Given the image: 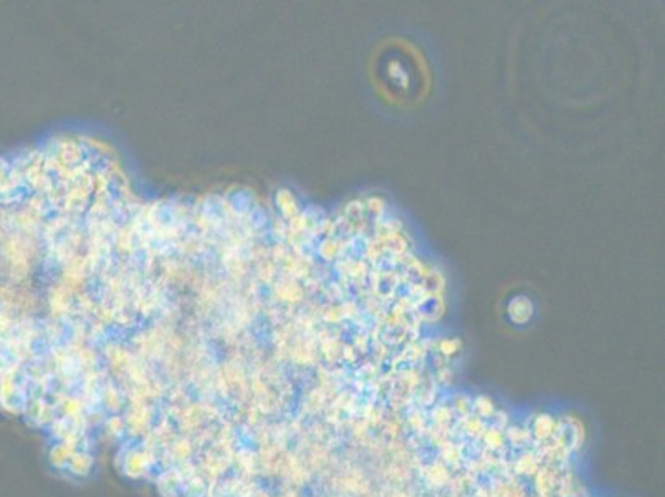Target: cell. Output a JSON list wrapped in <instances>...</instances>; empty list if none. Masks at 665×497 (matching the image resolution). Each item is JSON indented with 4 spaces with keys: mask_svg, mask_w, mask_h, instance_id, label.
<instances>
[{
    "mask_svg": "<svg viewBox=\"0 0 665 497\" xmlns=\"http://www.w3.org/2000/svg\"><path fill=\"white\" fill-rule=\"evenodd\" d=\"M533 313V305L527 297H515L509 305V315L515 324H525Z\"/></svg>",
    "mask_w": 665,
    "mask_h": 497,
    "instance_id": "1",
    "label": "cell"
},
{
    "mask_svg": "<svg viewBox=\"0 0 665 497\" xmlns=\"http://www.w3.org/2000/svg\"><path fill=\"white\" fill-rule=\"evenodd\" d=\"M440 350L446 353V355H453V353L458 350V342H455V340H452V342L446 340V342H442V345H440Z\"/></svg>",
    "mask_w": 665,
    "mask_h": 497,
    "instance_id": "2",
    "label": "cell"
}]
</instances>
